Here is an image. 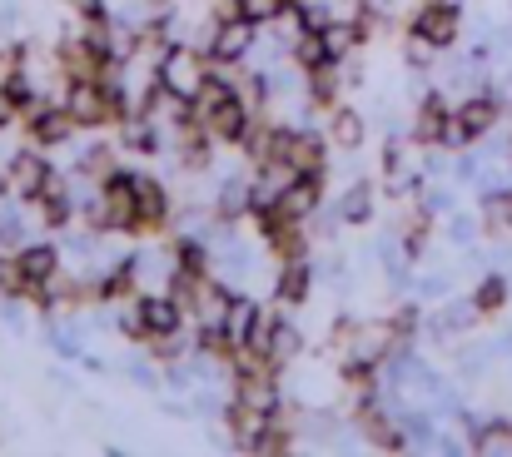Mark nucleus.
<instances>
[{
    "label": "nucleus",
    "mask_w": 512,
    "mask_h": 457,
    "mask_svg": "<svg viewBox=\"0 0 512 457\" xmlns=\"http://www.w3.org/2000/svg\"><path fill=\"white\" fill-rule=\"evenodd\" d=\"M329 140H334L339 150H358V145L368 140V115L339 100V105L329 110Z\"/></svg>",
    "instance_id": "nucleus-14"
},
{
    "label": "nucleus",
    "mask_w": 512,
    "mask_h": 457,
    "mask_svg": "<svg viewBox=\"0 0 512 457\" xmlns=\"http://www.w3.org/2000/svg\"><path fill=\"white\" fill-rule=\"evenodd\" d=\"M199 125L219 140V145H229V150H239V140L249 135V125H254V105L244 100V95H234V100H224L219 110H209V115H199Z\"/></svg>",
    "instance_id": "nucleus-7"
},
{
    "label": "nucleus",
    "mask_w": 512,
    "mask_h": 457,
    "mask_svg": "<svg viewBox=\"0 0 512 457\" xmlns=\"http://www.w3.org/2000/svg\"><path fill=\"white\" fill-rule=\"evenodd\" d=\"M478 229H483V214H478V219H468V214H448V239H453V244L468 249V244L478 239Z\"/></svg>",
    "instance_id": "nucleus-18"
},
{
    "label": "nucleus",
    "mask_w": 512,
    "mask_h": 457,
    "mask_svg": "<svg viewBox=\"0 0 512 457\" xmlns=\"http://www.w3.org/2000/svg\"><path fill=\"white\" fill-rule=\"evenodd\" d=\"M259 35H264V25H259V20H249V15H239V10L219 5V15L199 25V40H194V45H199L214 65L239 70V65L259 50Z\"/></svg>",
    "instance_id": "nucleus-1"
},
{
    "label": "nucleus",
    "mask_w": 512,
    "mask_h": 457,
    "mask_svg": "<svg viewBox=\"0 0 512 457\" xmlns=\"http://www.w3.org/2000/svg\"><path fill=\"white\" fill-rule=\"evenodd\" d=\"M508 299H512V289H508V279H503V274H483V279H478V289H473V304L483 308V318H488V313H503Z\"/></svg>",
    "instance_id": "nucleus-17"
},
{
    "label": "nucleus",
    "mask_w": 512,
    "mask_h": 457,
    "mask_svg": "<svg viewBox=\"0 0 512 457\" xmlns=\"http://www.w3.org/2000/svg\"><path fill=\"white\" fill-rule=\"evenodd\" d=\"M264 313L269 308L259 304L254 294H234V304H229V313H224V338H229V348H249V338H254V328L264 323Z\"/></svg>",
    "instance_id": "nucleus-11"
},
{
    "label": "nucleus",
    "mask_w": 512,
    "mask_h": 457,
    "mask_svg": "<svg viewBox=\"0 0 512 457\" xmlns=\"http://www.w3.org/2000/svg\"><path fill=\"white\" fill-rule=\"evenodd\" d=\"M10 264H15V294L25 299L30 284H45V279L65 274V249L55 239H35V244H20L10 254Z\"/></svg>",
    "instance_id": "nucleus-4"
},
{
    "label": "nucleus",
    "mask_w": 512,
    "mask_h": 457,
    "mask_svg": "<svg viewBox=\"0 0 512 457\" xmlns=\"http://www.w3.org/2000/svg\"><path fill=\"white\" fill-rule=\"evenodd\" d=\"M339 214H343L348 229L373 224V214H378V184H373V179H353V184L339 194Z\"/></svg>",
    "instance_id": "nucleus-13"
},
{
    "label": "nucleus",
    "mask_w": 512,
    "mask_h": 457,
    "mask_svg": "<svg viewBox=\"0 0 512 457\" xmlns=\"http://www.w3.org/2000/svg\"><path fill=\"white\" fill-rule=\"evenodd\" d=\"M508 150H512V145H508Z\"/></svg>",
    "instance_id": "nucleus-22"
},
{
    "label": "nucleus",
    "mask_w": 512,
    "mask_h": 457,
    "mask_svg": "<svg viewBox=\"0 0 512 457\" xmlns=\"http://www.w3.org/2000/svg\"><path fill=\"white\" fill-rule=\"evenodd\" d=\"M75 20H115V0H65Z\"/></svg>",
    "instance_id": "nucleus-19"
},
{
    "label": "nucleus",
    "mask_w": 512,
    "mask_h": 457,
    "mask_svg": "<svg viewBox=\"0 0 512 457\" xmlns=\"http://www.w3.org/2000/svg\"><path fill=\"white\" fill-rule=\"evenodd\" d=\"M314 289V264L304 259H279V279H274V304L279 308H304Z\"/></svg>",
    "instance_id": "nucleus-9"
},
{
    "label": "nucleus",
    "mask_w": 512,
    "mask_h": 457,
    "mask_svg": "<svg viewBox=\"0 0 512 457\" xmlns=\"http://www.w3.org/2000/svg\"><path fill=\"white\" fill-rule=\"evenodd\" d=\"M5 174H10V194L15 199H25V204H35L50 184H55V164H50V150H40V145H20V150L5 154Z\"/></svg>",
    "instance_id": "nucleus-2"
},
{
    "label": "nucleus",
    "mask_w": 512,
    "mask_h": 457,
    "mask_svg": "<svg viewBox=\"0 0 512 457\" xmlns=\"http://www.w3.org/2000/svg\"><path fill=\"white\" fill-rule=\"evenodd\" d=\"M343 85H348V70L343 65H319V70H304V100H309V110H334L343 95Z\"/></svg>",
    "instance_id": "nucleus-12"
},
{
    "label": "nucleus",
    "mask_w": 512,
    "mask_h": 457,
    "mask_svg": "<svg viewBox=\"0 0 512 457\" xmlns=\"http://www.w3.org/2000/svg\"><path fill=\"white\" fill-rule=\"evenodd\" d=\"M408 35H423V40H433L438 50H453L458 45V35H463V5L458 0H423L413 15H408V25H403Z\"/></svg>",
    "instance_id": "nucleus-3"
},
{
    "label": "nucleus",
    "mask_w": 512,
    "mask_h": 457,
    "mask_svg": "<svg viewBox=\"0 0 512 457\" xmlns=\"http://www.w3.org/2000/svg\"><path fill=\"white\" fill-rule=\"evenodd\" d=\"M448 100H443V90H428L423 95V105H418V115H413V130H408V145H423V150H438V140H443V125H448Z\"/></svg>",
    "instance_id": "nucleus-10"
},
{
    "label": "nucleus",
    "mask_w": 512,
    "mask_h": 457,
    "mask_svg": "<svg viewBox=\"0 0 512 457\" xmlns=\"http://www.w3.org/2000/svg\"><path fill=\"white\" fill-rule=\"evenodd\" d=\"M5 30H15V5H0V40H5Z\"/></svg>",
    "instance_id": "nucleus-21"
},
{
    "label": "nucleus",
    "mask_w": 512,
    "mask_h": 457,
    "mask_svg": "<svg viewBox=\"0 0 512 457\" xmlns=\"http://www.w3.org/2000/svg\"><path fill=\"white\" fill-rule=\"evenodd\" d=\"M458 120L468 125V135L483 145L493 130H498V120H503V95L493 90V85H483V90H473L463 105H458Z\"/></svg>",
    "instance_id": "nucleus-8"
},
{
    "label": "nucleus",
    "mask_w": 512,
    "mask_h": 457,
    "mask_svg": "<svg viewBox=\"0 0 512 457\" xmlns=\"http://www.w3.org/2000/svg\"><path fill=\"white\" fill-rule=\"evenodd\" d=\"M155 373H160V368H150V363H135V368H130V378H135L140 388H160V378H155Z\"/></svg>",
    "instance_id": "nucleus-20"
},
{
    "label": "nucleus",
    "mask_w": 512,
    "mask_h": 457,
    "mask_svg": "<svg viewBox=\"0 0 512 457\" xmlns=\"http://www.w3.org/2000/svg\"><path fill=\"white\" fill-rule=\"evenodd\" d=\"M294 358H304V328L289 313H279L274 338H269V368H289Z\"/></svg>",
    "instance_id": "nucleus-15"
},
{
    "label": "nucleus",
    "mask_w": 512,
    "mask_h": 457,
    "mask_svg": "<svg viewBox=\"0 0 512 457\" xmlns=\"http://www.w3.org/2000/svg\"><path fill=\"white\" fill-rule=\"evenodd\" d=\"M135 204H140V229L135 234H165L174 219V199L170 189L155 179V174H145V169H135Z\"/></svg>",
    "instance_id": "nucleus-6"
},
{
    "label": "nucleus",
    "mask_w": 512,
    "mask_h": 457,
    "mask_svg": "<svg viewBox=\"0 0 512 457\" xmlns=\"http://www.w3.org/2000/svg\"><path fill=\"white\" fill-rule=\"evenodd\" d=\"M483 229L488 234H512V184L483 194Z\"/></svg>",
    "instance_id": "nucleus-16"
},
{
    "label": "nucleus",
    "mask_w": 512,
    "mask_h": 457,
    "mask_svg": "<svg viewBox=\"0 0 512 457\" xmlns=\"http://www.w3.org/2000/svg\"><path fill=\"white\" fill-rule=\"evenodd\" d=\"M60 105L70 110V120H75L80 130H105V125H115V105H110V95H105L100 80H70Z\"/></svg>",
    "instance_id": "nucleus-5"
}]
</instances>
